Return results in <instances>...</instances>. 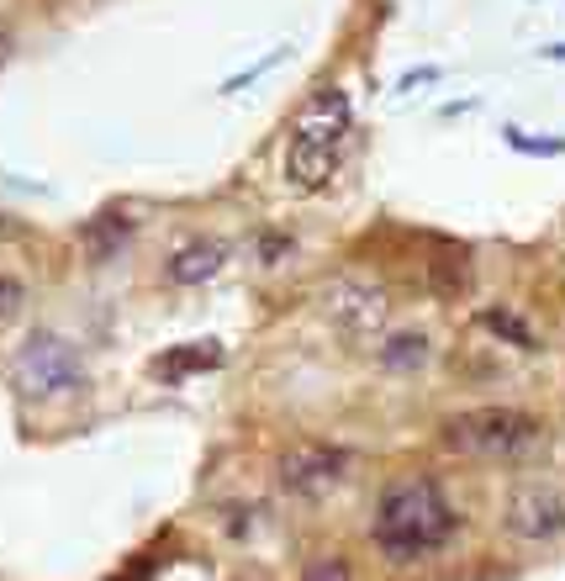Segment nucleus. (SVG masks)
Returning a JSON list of instances; mask_svg holds the SVG:
<instances>
[{
    "label": "nucleus",
    "mask_w": 565,
    "mask_h": 581,
    "mask_svg": "<svg viewBox=\"0 0 565 581\" xmlns=\"http://www.w3.org/2000/svg\"><path fill=\"white\" fill-rule=\"evenodd\" d=\"M127 239H133V218H122V212H101V218L80 233V243H85V254H91L95 265H112L122 249H127Z\"/></svg>",
    "instance_id": "9d476101"
},
{
    "label": "nucleus",
    "mask_w": 565,
    "mask_h": 581,
    "mask_svg": "<svg viewBox=\"0 0 565 581\" xmlns=\"http://www.w3.org/2000/svg\"><path fill=\"white\" fill-rule=\"evenodd\" d=\"M281 486L291 497H306V503H317V497H328L344 486L349 476V450H338V444H317V439H302V444H291L281 455Z\"/></svg>",
    "instance_id": "39448f33"
},
{
    "label": "nucleus",
    "mask_w": 565,
    "mask_h": 581,
    "mask_svg": "<svg viewBox=\"0 0 565 581\" xmlns=\"http://www.w3.org/2000/svg\"><path fill=\"white\" fill-rule=\"evenodd\" d=\"M508 144L519 154H565V138H523V127H508Z\"/></svg>",
    "instance_id": "dca6fc26"
},
{
    "label": "nucleus",
    "mask_w": 565,
    "mask_h": 581,
    "mask_svg": "<svg viewBox=\"0 0 565 581\" xmlns=\"http://www.w3.org/2000/svg\"><path fill=\"white\" fill-rule=\"evenodd\" d=\"M275 64H285V49H270V53L260 59V64H249V70H238L233 80H222V96H233V91H243L249 80H260V74H270Z\"/></svg>",
    "instance_id": "2eb2a0df"
},
{
    "label": "nucleus",
    "mask_w": 565,
    "mask_h": 581,
    "mask_svg": "<svg viewBox=\"0 0 565 581\" xmlns=\"http://www.w3.org/2000/svg\"><path fill=\"white\" fill-rule=\"evenodd\" d=\"M544 59H555V64H565V43H550V49H540Z\"/></svg>",
    "instance_id": "6ab92c4d"
},
{
    "label": "nucleus",
    "mask_w": 565,
    "mask_h": 581,
    "mask_svg": "<svg viewBox=\"0 0 565 581\" xmlns=\"http://www.w3.org/2000/svg\"><path fill=\"white\" fill-rule=\"evenodd\" d=\"M475 323H481L486 334H496L502 344L523 349V355H534V349H540V334H534V328H529V323H523L519 313H508V307H486V313L475 317Z\"/></svg>",
    "instance_id": "9b49d317"
},
{
    "label": "nucleus",
    "mask_w": 565,
    "mask_h": 581,
    "mask_svg": "<svg viewBox=\"0 0 565 581\" xmlns=\"http://www.w3.org/2000/svg\"><path fill=\"white\" fill-rule=\"evenodd\" d=\"M423 360H428L423 334H397V339L380 344V365H386V370H418Z\"/></svg>",
    "instance_id": "ddd939ff"
},
{
    "label": "nucleus",
    "mask_w": 565,
    "mask_h": 581,
    "mask_svg": "<svg viewBox=\"0 0 565 581\" xmlns=\"http://www.w3.org/2000/svg\"><path fill=\"white\" fill-rule=\"evenodd\" d=\"M534 444H540V418L519 408H471L444 423V450L471 461H519Z\"/></svg>",
    "instance_id": "7ed1b4c3"
},
{
    "label": "nucleus",
    "mask_w": 565,
    "mask_h": 581,
    "mask_svg": "<svg viewBox=\"0 0 565 581\" xmlns=\"http://www.w3.org/2000/svg\"><path fill=\"white\" fill-rule=\"evenodd\" d=\"M22 302H27V290L17 275H0V317H17L22 313Z\"/></svg>",
    "instance_id": "f3484780"
},
{
    "label": "nucleus",
    "mask_w": 565,
    "mask_h": 581,
    "mask_svg": "<svg viewBox=\"0 0 565 581\" xmlns=\"http://www.w3.org/2000/svg\"><path fill=\"white\" fill-rule=\"evenodd\" d=\"M302 581H354V571L344 556H312L302 566Z\"/></svg>",
    "instance_id": "4468645a"
},
{
    "label": "nucleus",
    "mask_w": 565,
    "mask_h": 581,
    "mask_svg": "<svg viewBox=\"0 0 565 581\" xmlns=\"http://www.w3.org/2000/svg\"><path fill=\"white\" fill-rule=\"evenodd\" d=\"M428 286L439 290V296H460V290L471 286V260H465L460 249L439 254V260L428 265Z\"/></svg>",
    "instance_id": "f8f14e48"
},
{
    "label": "nucleus",
    "mask_w": 565,
    "mask_h": 581,
    "mask_svg": "<svg viewBox=\"0 0 565 581\" xmlns=\"http://www.w3.org/2000/svg\"><path fill=\"white\" fill-rule=\"evenodd\" d=\"M386 313H391V302H386V290L370 286V281H333L328 286V317L338 323V334H349V339H370L386 328Z\"/></svg>",
    "instance_id": "0eeeda50"
},
{
    "label": "nucleus",
    "mask_w": 565,
    "mask_h": 581,
    "mask_svg": "<svg viewBox=\"0 0 565 581\" xmlns=\"http://www.w3.org/2000/svg\"><path fill=\"white\" fill-rule=\"evenodd\" d=\"M17 381L32 397H70L85 387V370H80V349L59 334H32L17 349Z\"/></svg>",
    "instance_id": "20e7f679"
},
{
    "label": "nucleus",
    "mask_w": 565,
    "mask_h": 581,
    "mask_svg": "<svg viewBox=\"0 0 565 581\" xmlns=\"http://www.w3.org/2000/svg\"><path fill=\"white\" fill-rule=\"evenodd\" d=\"M217 365H222V344L190 339V344H175L169 355H159V360H154V376H159V381H190V376L217 370Z\"/></svg>",
    "instance_id": "1a4fd4ad"
},
{
    "label": "nucleus",
    "mask_w": 565,
    "mask_h": 581,
    "mask_svg": "<svg viewBox=\"0 0 565 581\" xmlns=\"http://www.w3.org/2000/svg\"><path fill=\"white\" fill-rule=\"evenodd\" d=\"M228 265V243H217V239H190L186 249H175L169 254V286H207L217 270Z\"/></svg>",
    "instance_id": "6e6552de"
},
{
    "label": "nucleus",
    "mask_w": 565,
    "mask_h": 581,
    "mask_svg": "<svg viewBox=\"0 0 565 581\" xmlns=\"http://www.w3.org/2000/svg\"><path fill=\"white\" fill-rule=\"evenodd\" d=\"M460 534V513L444 497V486L433 476H401L380 492L376 518H370V539L391 566H412V560L439 556L449 539Z\"/></svg>",
    "instance_id": "f257e3e1"
},
{
    "label": "nucleus",
    "mask_w": 565,
    "mask_h": 581,
    "mask_svg": "<svg viewBox=\"0 0 565 581\" xmlns=\"http://www.w3.org/2000/svg\"><path fill=\"white\" fill-rule=\"evenodd\" d=\"M285 254H291V239H275V233H270V239L260 243V265H281Z\"/></svg>",
    "instance_id": "a211bd4d"
},
{
    "label": "nucleus",
    "mask_w": 565,
    "mask_h": 581,
    "mask_svg": "<svg viewBox=\"0 0 565 581\" xmlns=\"http://www.w3.org/2000/svg\"><path fill=\"white\" fill-rule=\"evenodd\" d=\"M354 133V101L344 85H323L302 101V112L291 122V148H285V180L291 191L317 196L333 186L344 144Z\"/></svg>",
    "instance_id": "f03ea898"
},
{
    "label": "nucleus",
    "mask_w": 565,
    "mask_h": 581,
    "mask_svg": "<svg viewBox=\"0 0 565 581\" xmlns=\"http://www.w3.org/2000/svg\"><path fill=\"white\" fill-rule=\"evenodd\" d=\"M502 529L523 545H550L565 539V492L555 486H513L502 503Z\"/></svg>",
    "instance_id": "423d86ee"
}]
</instances>
